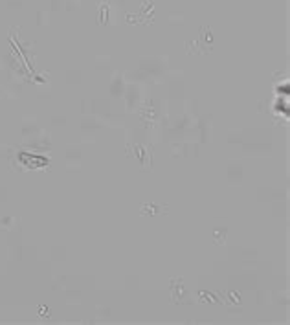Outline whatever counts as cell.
Instances as JSON below:
<instances>
[{
  "instance_id": "obj_1",
  "label": "cell",
  "mask_w": 290,
  "mask_h": 325,
  "mask_svg": "<svg viewBox=\"0 0 290 325\" xmlns=\"http://www.w3.org/2000/svg\"><path fill=\"white\" fill-rule=\"evenodd\" d=\"M141 213L149 217H158L167 213V208L165 204H141Z\"/></svg>"
}]
</instances>
